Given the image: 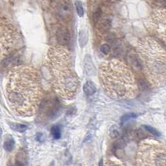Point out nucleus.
I'll return each mask as SVG.
<instances>
[{"mask_svg": "<svg viewBox=\"0 0 166 166\" xmlns=\"http://www.w3.org/2000/svg\"><path fill=\"white\" fill-rule=\"evenodd\" d=\"M6 96L11 108L17 114L22 116H33L42 96L38 72L26 66L13 68L7 78Z\"/></svg>", "mask_w": 166, "mask_h": 166, "instance_id": "1", "label": "nucleus"}, {"mask_svg": "<svg viewBox=\"0 0 166 166\" xmlns=\"http://www.w3.org/2000/svg\"><path fill=\"white\" fill-rule=\"evenodd\" d=\"M45 62L57 95L65 100L72 99L77 92L80 82L71 52L63 46L51 47L46 55Z\"/></svg>", "mask_w": 166, "mask_h": 166, "instance_id": "2", "label": "nucleus"}, {"mask_svg": "<svg viewBox=\"0 0 166 166\" xmlns=\"http://www.w3.org/2000/svg\"><path fill=\"white\" fill-rule=\"evenodd\" d=\"M99 77L104 91L112 99L129 101L137 96L135 75L122 61L111 59L104 62L99 69Z\"/></svg>", "mask_w": 166, "mask_h": 166, "instance_id": "3", "label": "nucleus"}, {"mask_svg": "<svg viewBox=\"0 0 166 166\" xmlns=\"http://www.w3.org/2000/svg\"><path fill=\"white\" fill-rule=\"evenodd\" d=\"M137 53L141 68L152 86L166 81V51L158 41L151 37L140 39Z\"/></svg>", "mask_w": 166, "mask_h": 166, "instance_id": "4", "label": "nucleus"}, {"mask_svg": "<svg viewBox=\"0 0 166 166\" xmlns=\"http://www.w3.org/2000/svg\"><path fill=\"white\" fill-rule=\"evenodd\" d=\"M139 165H166V148L154 140L141 141L137 151Z\"/></svg>", "mask_w": 166, "mask_h": 166, "instance_id": "5", "label": "nucleus"}, {"mask_svg": "<svg viewBox=\"0 0 166 166\" xmlns=\"http://www.w3.org/2000/svg\"><path fill=\"white\" fill-rule=\"evenodd\" d=\"M21 42V35L8 18L0 17V61L11 57Z\"/></svg>", "mask_w": 166, "mask_h": 166, "instance_id": "6", "label": "nucleus"}, {"mask_svg": "<svg viewBox=\"0 0 166 166\" xmlns=\"http://www.w3.org/2000/svg\"><path fill=\"white\" fill-rule=\"evenodd\" d=\"M155 33L166 46V11H158L151 18Z\"/></svg>", "mask_w": 166, "mask_h": 166, "instance_id": "7", "label": "nucleus"}, {"mask_svg": "<svg viewBox=\"0 0 166 166\" xmlns=\"http://www.w3.org/2000/svg\"><path fill=\"white\" fill-rule=\"evenodd\" d=\"M56 15L60 20L68 21L72 16V5L70 0H52Z\"/></svg>", "mask_w": 166, "mask_h": 166, "instance_id": "8", "label": "nucleus"}, {"mask_svg": "<svg viewBox=\"0 0 166 166\" xmlns=\"http://www.w3.org/2000/svg\"><path fill=\"white\" fill-rule=\"evenodd\" d=\"M56 38L60 46L68 47L71 42L70 32L65 27H60L56 33Z\"/></svg>", "mask_w": 166, "mask_h": 166, "instance_id": "9", "label": "nucleus"}, {"mask_svg": "<svg viewBox=\"0 0 166 166\" xmlns=\"http://www.w3.org/2000/svg\"><path fill=\"white\" fill-rule=\"evenodd\" d=\"M96 24H96V28L100 33H107L111 26V22L110 19H107V18H102V19L101 18Z\"/></svg>", "mask_w": 166, "mask_h": 166, "instance_id": "10", "label": "nucleus"}, {"mask_svg": "<svg viewBox=\"0 0 166 166\" xmlns=\"http://www.w3.org/2000/svg\"><path fill=\"white\" fill-rule=\"evenodd\" d=\"M84 70L87 75L92 76L95 73V65L90 55H86L84 58Z\"/></svg>", "mask_w": 166, "mask_h": 166, "instance_id": "11", "label": "nucleus"}, {"mask_svg": "<svg viewBox=\"0 0 166 166\" xmlns=\"http://www.w3.org/2000/svg\"><path fill=\"white\" fill-rule=\"evenodd\" d=\"M83 91L87 96H91V95L96 93V86L95 85V83L92 82L91 81H87L83 85Z\"/></svg>", "mask_w": 166, "mask_h": 166, "instance_id": "12", "label": "nucleus"}, {"mask_svg": "<svg viewBox=\"0 0 166 166\" xmlns=\"http://www.w3.org/2000/svg\"><path fill=\"white\" fill-rule=\"evenodd\" d=\"M128 62H130V65L132 66L134 68H136V69H140L141 68V64H140V59L139 57H137L135 55L134 52H130L127 57Z\"/></svg>", "mask_w": 166, "mask_h": 166, "instance_id": "13", "label": "nucleus"}, {"mask_svg": "<svg viewBox=\"0 0 166 166\" xmlns=\"http://www.w3.org/2000/svg\"><path fill=\"white\" fill-rule=\"evenodd\" d=\"M88 41V34L86 29L81 30L79 34V42H80V46L83 47L86 44V42Z\"/></svg>", "mask_w": 166, "mask_h": 166, "instance_id": "14", "label": "nucleus"}, {"mask_svg": "<svg viewBox=\"0 0 166 166\" xmlns=\"http://www.w3.org/2000/svg\"><path fill=\"white\" fill-rule=\"evenodd\" d=\"M9 125L10 127L13 129V130L18 131V132H25L27 130H28V126L26 124H18V123H9Z\"/></svg>", "mask_w": 166, "mask_h": 166, "instance_id": "15", "label": "nucleus"}, {"mask_svg": "<svg viewBox=\"0 0 166 166\" xmlns=\"http://www.w3.org/2000/svg\"><path fill=\"white\" fill-rule=\"evenodd\" d=\"M15 146V140H13V138H8L5 140V142L3 144V147L5 149V151L10 152L13 150Z\"/></svg>", "mask_w": 166, "mask_h": 166, "instance_id": "16", "label": "nucleus"}, {"mask_svg": "<svg viewBox=\"0 0 166 166\" xmlns=\"http://www.w3.org/2000/svg\"><path fill=\"white\" fill-rule=\"evenodd\" d=\"M110 135L114 140H116L120 136V131L117 125H112L111 128L110 129Z\"/></svg>", "mask_w": 166, "mask_h": 166, "instance_id": "17", "label": "nucleus"}, {"mask_svg": "<svg viewBox=\"0 0 166 166\" xmlns=\"http://www.w3.org/2000/svg\"><path fill=\"white\" fill-rule=\"evenodd\" d=\"M75 7L78 16L79 17H82L84 15V8H83L82 3L81 1H79V0H76L75 2Z\"/></svg>", "mask_w": 166, "mask_h": 166, "instance_id": "18", "label": "nucleus"}, {"mask_svg": "<svg viewBox=\"0 0 166 166\" xmlns=\"http://www.w3.org/2000/svg\"><path fill=\"white\" fill-rule=\"evenodd\" d=\"M51 132H52V136H53L55 139H60V137H61V129H60L58 125L52 126Z\"/></svg>", "mask_w": 166, "mask_h": 166, "instance_id": "19", "label": "nucleus"}, {"mask_svg": "<svg viewBox=\"0 0 166 166\" xmlns=\"http://www.w3.org/2000/svg\"><path fill=\"white\" fill-rule=\"evenodd\" d=\"M144 128H145V130H147L148 132L152 134V135H156V136H159V135H160V133L159 132L158 130H156V129H155L154 127H151L150 125H144Z\"/></svg>", "mask_w": 166, "mask_h": 166, "instance_id": "20", "label": "nucleus"}, {"mask_svg": "<svg viewBox=\"0 0 166 166\" xmlns=\"http://www.w3.org/2000/svg\"><path fill=\"white\" fill-rule=\"evenodd\" d=\"M101 18V8H97L95 13H93V21L95 23H97L100 19Z\"/></svg>", "mask_w": 166, "mask_h": 166, "instance_id": "21", "label": "nucleus"}, {"mask_svg": "<svg viewBox=\"0 0 166 166\" xmlns=\"http://www.w3.org/2000/svg\"><path fill=\"white\" fill-rule=\"evenodd\" d=\"M135 117H136V115L133 114V113L124 115V116H123L121 117V124H124V122L128 121V120H130V119H133V118H135Z\"/></svg>", "mask_w": 166, "mask_h": 166, "instance_id": "22", "label": "nucleus"}, {"mask_svg": "<svg viewBox=\"0 0 166 166\" xmlns=\"http://www.w3.org/2000/svg\"><path fill=\"white\" fill-rule=\"evenodd\" d=\"M101 52L105 55L109 54L110 52H111V47L107 43L102 44L101 47Z\"/></svg>", "mask_w": 166, "mask_h": 166, "instance_id": "23", "label": "nucleus"}, {"mask_svg": "<svg viewBox=\"0 0 166 166\" xmlns=\"http://www.w3.org/2000/svg\"><path fill=\"white\" fill-rule=\"evenodd\" d=\"M36 139H37V140H38V141H41V140H42V134H41V133H37V134Z\"/></svg>", "mask_w": 166, "mask_h": 166, "instance_id": "24", "label": "nucleus"}, {"mask_svg": "<svg viewBox=\"0 0 166 166\" xmlns=\"http://www.w3.org/2000/svg\"><path fill=\"white\" fill-rule=\"evenodd\" d=\"M162 3H163L164 7L166 8V0H162Z\"/></svg>", "mask_w": 166, "mask_h": 166, "instance_id": "25", "label": "nucleus"}, {"mask_svg": "<svg viewBox=\"0 0 166 166\" xmlns=\"http://www.w3.org/2000/svg\"><path fill=\"white\" fill-rule=\"evenodd\" d=\"M1 134H2V130H1V129H0V136H1Z\"/></svg>", "mask_w": 166, "mask_h": 166, "instance_id": "26", "label": "nucleus"}]
</instances>
